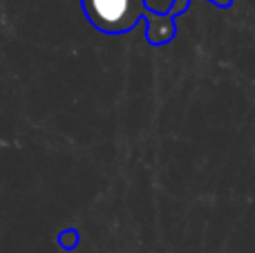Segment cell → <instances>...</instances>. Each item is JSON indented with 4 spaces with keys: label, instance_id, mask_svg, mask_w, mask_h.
<instances>
[{
    "label": "cell",
    "instance_id": "1",
    "mask_svg": "<svg viewBox=\"0 0 255 253\" xmlns=\"http://www.w3.org/2000/svg\"><path fill=\"white\" fill-rule=\"evenodd\" d=\"M88 22L101 34L121 36L132 31L145 18L148 43L168 45L177 34V20L170 11H154L148 0H81Z\"/></svg>",
    "mask_w": 255,
    "mask_h": 253
},
{
    "label": "cell",
    "instance_id": "2",
    "mask_svg": "<svg viewBox=\"0 0 255 253\" xmlns=\"http://www.w3.org/2000/svg\"><path fill=\"white\" fill-rule=\"evenodd\" d=\"M206 2L215 4V7H220V9H226V7H231V2H233V0H206ZM188 4H190V0H172L170 16L175 18V20H179V18H181V13H186V9H188Z\"/></svg>",
    "mask_w": 255,
    "mask_h": 253
},
{
    "label": "cell",
    "instance_id": "3",
    "mask_svg": "<svg viewBox=\"0 0 255 253\" xmlns=\"http://www.w3.org/2000/svg\"><path fill=\"white\" fill-rule=\"evenodd\" d=\"M58 242H61L63 249H74L79 245V231L76 229H67V231H63L58 236Z\"/></svg>",
    "mask_w": 255,
    "mask_h": 253
}]
</instances>
